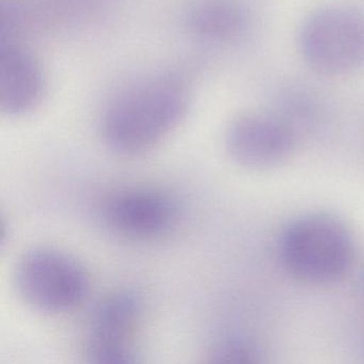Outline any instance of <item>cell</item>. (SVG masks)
<instances>
[{
	"mask_svg": "<svg viewBox=\"0 0 364 364\" xmlns=\"http://www.w3.org/2000/svg\"><path fill=\"white\" fill-rule=\"evenodd\" d=\"M191 90L176 70H155L119 87L101 119L107 146L122 155H139L161 144L188 112Z\"/></svg>",
	"mask_w": 364,
	"mask_h": 364,
	"instance_id": "cell-1",
	"label": "cell"
},
{
	"mask_svg": "<svg viewBox=\"0 0 364 364\" xmlns=\"http://www.w3.org/2000/svg\"><path fill=\"white\" fill-rule=\"evenodd\" d=\"M279 253L289 274L304 282L325 284L342 278L355 255L346 225L326 214L304 215L285 228Z\"/></svg>",
	"mask_w": 364,
	"mask_h": 364,
	"instance_id": "cell-2",
	"label": "cell"
},
{
	"mask_svg": "<svg viewBox=\"0 0 364 364\" xmlns=\"http://www.w3.org/2000/svg\"><path fill=\"white\" fill-rule=\"evenodd\" d=\"M306 63L323 75H343L364 65V12L329 5L311 14L299 33Z\"/></svg>",
	"mask_w": 364,
	"mask_h": 364,
	"instance_id": "cell-3",
	"label": "cell"
},
{
	"mask_svg": "<svg viewBox=\"0 0 364 364\" xmlns=\"http://www.w3.org/2000/svg\"><path fill=\"white\" fill-rule=\"evenodd\" d=\"M16 284L25 301L44 312L73 310L90 293V277L73 257L52 248L29 251L18 262Z\"/></svg>",
	"mask_w": 364,
	"mask_h": 364,
	"instance_id": "cell-4",
	"label": "cell"
},
{
	"mask_svg": "<svg viewBox=\"0 0 364 364\" xmlns=\"http://www.w3.org/2000/svg\"><path fill=\"white\" fill-rule=\"evenodd\" d=\"M137 294L120 291L107 296L95 309L87 341L89 361L97 364L138 362L135 338L142 317Z\"/></svg>",
	"mask_w": 364,
	"mask_h": 364,
	"instance_id": "cell-5",
	"label": "cell"
},
{
	"mask_svg": "<svg viewBox=\"0 0 364 364\" xmlns=\"http://www.w3.org/2000/svg\"><path fill=\"white\" fill-rule=\"evenodd\" d=\"M295 142V132L289 122L266 114L240 117L225 135V148L232 161L252 170L280 165L293 152Z\"/></svg>",
	"mask_w": 364,
	"mask_h": 364,
	"instance_id": "cell-6",
	"label": "cell"
},
{
	"mask_svg": "<svg viewBox=\"0 0 364 364\" xmlns=\"http://www.w3.org/2000/svg\"><path fill=\"white\" fill-rule=\"evenodd\" d=\"M178 202L155 188H129L112 196L104 217L121 235L149 240L164 235L178 219Z\"/></svg>",
	"mask_w": 364,
	"mask_h": 364,
	"instance_id": "cell-7",
	"label": "cell"
},
{
	"mask_svg": "<svg viewBox=\"0 0 364 364\" xmlns=\"http://www.w3.org/2000/svg\"><path fill=\"white\" fill-rule=\"evenodd\" d=\"M46 76L41 63L18 39L0 48V110L8 117L33 112L43 101Z\"/></svg>",
	"mask_w": 364,
	"mask_h": 364,
	"instance_id": "cell-8",
	"label": "cell"
},
{
	"mask_svg": "<svg viewBox=\"0 0 364 364\" xmlns=\"http://www.w3.org/2000/svg\"><path fill=\"white\" fill-rule=\"evenodd\" d=\"M184 26L198 43L229 48L244 39L250 16L238 0H195L185 12Z\"/></svg>",
	"mask_w": 364,
	"mask_h": 364,
	"instance_id": "cell-9",
	"label": "cell"
},
{
	"mask_svg": "<svg viewBox=\"0 0 364 364\" xmlns=\"http://www.w3.org/2000/svg\"><path fill=\"white\" fill-rule=\"evenodd\" d=\"M261 347L244 334H225L215 341L208 351L210 362L216 363H255L261 361Z\"/></svg>",
	"mask_w": 364,
	"mask_h": 364,
	"instance_id": "cell-10",
	"label": "cell"
}]
</instances>
